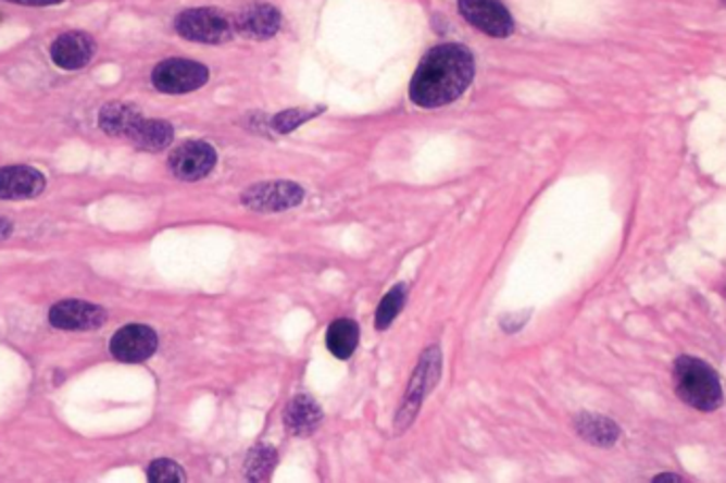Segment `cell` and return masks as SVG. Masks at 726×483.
I'll use <instances>...</instances> for the list:
<instances>
[{
	"mask_svg": "<svg viewBox=\"0 0 726 483\" xmlns=\"http://www.w3.org/2000/svg\"><path fill=\"white\" fill-rule=\"evenodd\" d=\"M474 79V58L461 46L431 49L418 64L410 98L423 109L445 107L461 97Z\"/></svg>",
	"mask_w": 726,
	"mask_h": 483,
	"instance_id": "1",
	"label": "cell"
},
{
	"mask_svg": "<svg viewBox=\"0 0 726 483\" xmlns=\"http://www.w3.org/2000/svg\"><path fill=\"white\" fill-rule=\"evenodd\" d=\"M674 384L681 400L699 411H716L723 405V387L710 364L680 356L674 364Z\"/></svg>",
	"mask_w": 726,
	"mask_h": 483,
	"instance_id": "2",
	"label": "cell"
},
{
	"mask_svg": "<svg viewBox=\"0 0 726 483\" xmlns=\"http://www.w3.org/2000/svg\"><path fill=\"white\" fill-rule=\"evenodd\" d=\"M177 33L187 41L220 46L231 39L234 26L220 9H189L175 22Z\"/></svg>",
	"mask_w": 726,
	"mask_h": 483,
	"instance_id": "3",
	"label": "cell"
},
{
	"mask_svg": "<svg viewBox=\"0 0 726 483\" xmlns=\"http://www.w3.org/2000/svg\"><path fill=\"white\" fill-rule=\"evenodd\" d=\"M153 86L164 95H187L209 82V69L191 60H164L153 69Z\"/></svg>",
	"mask_w": 726,
	"mask_h": 483,
	"instance_id": "4",
	"label": "cell"
},
{
	"mask_svg": "<svg viewBox=\"0 0 726 483\" xmlns=\"http://www.w3.org/2000/svg\"><path fill=\"white\" fill-rule=\"evenodd\" d=\"M49 324L58 331L90 333L104 326L107 311L88 300H60L49 309Z\"/></svg>",
	"mask_w": 726,
	"mask_h": 483,
	"instance_id": "5",
	"label": "cell"
},
{
	"mask_svg": "<svg viewBox=\"0 0 726 483\" xmlns=\"http://www.w3.org/2000/svg\"><path fill=\"white\" fill-rule=\"evenodd\" d=\"M304 190L298 184L291 182H266V184H255L247 193L240 196V202L260 213H276V211H287L293 209L302 202Z\"/></svg>",
	"mask_w": 726,
	"mask_h": 483,
	"instance_id": "6",
	"label": "cell"
},
{
	"mask_svg": "<svg viewBox=\"0 0 726 483\" xmlns=\"http://www.w3.org/2000/svg\"><path fill=\"white\" fill-rule=\"evenodd\" d=\"M459 11L472 26L489 37L505 39L514 33V22L500 0H459Z\"/></svg>",
	"mask_w": 726,
	"mask_h": 483,
	"instance_id": "7",
	"label": "cell"
},
{
	"mask_svg": "<svg viewBox=\"0 0 726 483\" xmlns=\"http://www.w3.org/2000/svg\"><path fill=\"white\" fill-rule=\"evenodd\" d=\"M215 162H217L215 149L204 141H187L177 147L168 158L173 175L183 182H198L206 177L215 169Z\"/></svg>",
	"mask_w": 726,
	"mask_h": 483,
	"instance_id": "8",
	"label": "cell"
},
{
	"mask_svg": "<svg viewBox=\"0 0 726 483\" xmlns=\"http://www.w3.org/2000/svg\"><path fill=\"white\" fill-rule=\"evenodd\" d=\"M158 349V335L149 326L130 324L120 329L111 338V354L120 362L138 364L149 360Z\"/></svg>",
	"mask_w": 726,
	"mask_h": 483,
	"instance_id": "9",
	"label": "cell"
},
{
	"mask_svg": "<svg viewBox=\"0 0 726 483\" xmlns=\"http://www.w3.org/2000/svg\"><path fill=\"white\" fill-rule=\"evenodd\" d=\"M41 171L33 166H2L0 169V200H28L46 190Z\"/></svg>",
	"mask_w": 726,
	"mask_h": 483,
	"instance_id": "10",
	"label": "cell"
},
{
	"mask_svg": "<svg viewBox=\"0 0 726 483\" xmlns=\"http://www.w3.org/2000/svg\"><path fill=\"white\" fill-rule=\"evenodd\" d=\"M93 51H96L93 39L88 33H82V30L60 35L49 49L51 60L64 71L84 69L93 58Z\"/></svg>",
	"mask_w": 726,
	"mask_h": 483,
	"instance_id": "11",
	"label": "cell"
},
{
	"mask_svg": "<svg viewBox=\"0 0 726 483\" xmlns=\"http://www.w3.org/2000/svg\"><path fill=\"white\" fill-rule=\"evenodd\" d=\"M236 30L249 39H271L280 28V13L273 4H251L236 17Z\"/></svg>",
	"mask_w": 726,
	"mask_h": 483,
	"instance_id": "12",
	"label": "cell"
},
{
	"mask_svg": "<svg viewBox=\"0 0 726 483\" xmlns=\"http://www.w3.org/2000/svg\"><path fill=\"white\" fill-rule=\"evenodd\" d=\"M145 115L128 102H107L98 113V126L109 137H130Z\"/></svg>",
	"mask_w": 726,
	"mask_h": 483,
	"instance_id": "13",
	"label": "cell"
},
{
	"mask_svg": "<svg viewBox=\"0 0 726 483\" xmlns=\"http://www.w3.org/2000/svg\"><path fill=\"white\" fill-rule=\"evenodd\" d=\"M321 409L317 403L306 396V394H298L296 398L289 400L287 409H285V426L287 433L293 436H309L317 431L321 424Z\"/></svg>",
	"mask_w": 726,
	"mask_h": 483,
	"instance_id": "14",
	"label": "cell"
},
{
	"mask_svg": "<svg viewBox=\"0 0 726 483\" xmlns=\"http://www.w3.org/2000/svg\"><path fill=\"white\" fill-rule=\"evenodd\" d=\"M175 131L168 122L164 120H149L142 117L137 124V128L133 131V135L128 137L138 149L145 151H162L173 144Z\"/></svg>",
	"mask_w": 726,
	"mask_h": 483,
	"instance_id": "15",
	"label": "cell"
},
{
	"mask_svg": "<svg viewBox=\"0 0 726 483\" xmlns=\"http://www.w3.org/2000/svg\"><path fill=\"white\" fill-rule=\"evenodd\" d=\"M360 340V326L353 320H336L327 329V349L338 360H349Z\"/></svg>",
	"mask_w": 726,
	"mask_h": 483,
	"instance_id": "16",
	"label": "cell"
},
{
	"mask_svg": "<svg viewBox=\"0 0 726 483\" xmlns=\"http://www.w3.org/2000/svg\"><path fill=\"white\" fill-rule=\"evenodd\" d=\"M578 431L594 445H612L618 436V429L614 422L597 418V416H583L578 420Z\"/></svg>",
	"mask_w": 726,
	"mask_h": 483,
	"instance_id": "17",
	"label": "cell"
},
{
	"mask_svg": "<svg viewBox=\"0 0 726 483\" xmlns=\"http://www.w3.org/2000/svg\"><path fill=\"white\" fill-rule=\"evenodd\" d=\"M276 451L268 445H260L249 454L247 460V480L249 482H266L273 473Z\"/></svg>",
	"mask_w": 726,
	"mask_h": 483,
	"instance_id": "18",
	"label": "cell"
},
{
	"mask_svg": "<svg viewBox=\"0 0 726 483\" xmlns=\"http://www.w3.org/2000/svg\"><path fill=\"white\" fill-rule=\"evenodd\" d=\"M404 298H406V288H404V286H396L393 290L389 292V294L380 300L378 311H376V329H378V331L389 329V324H391V322L396 320V315L402 311Z\"/></svg>",
	"mask_w": 726,
	"mask_h": 483,
	"instance_id": "19",
	"label": "cell"
},
{
	"mask_svg": "<svg viewBox=\"0 0 726 483\" xmlns=\"http://www.w3.org/2000/svg\"><path fill=\"white\" fill-rule=\"evenodd\" d=\"M147 480L151 483H182L185 482V471L173 460H155L147 471Z\"/></svg>",
	"mask_w": 726,
	"mask_h": 483,
	"instance_id": "20",
	"label": "cell"
},
{
	"mask_svg": "<svg viewBox=\"0 0 726 483\" xmlns=\"http://www.w3.org/2000/svg\"><path fill=\"white\" fill-rule=\"evenodd\" d=\"M323 109H317V111H285V113H280V115H276L274 117V128L278 131V133H291L296 126H300V124H304L306 120H311V117H315L317 113H321Z\"/></svg>",
	"mask_w": 726,
	"mask_h": 483,
	"instance_id": "21",
	"label": "cell"
},
{
	"mask_svg": "<svg viewBox=\"0 0 726 483\" xmlns=\"http://www.w3.org/2000/svg\"><path fill=\"white\" fill-rule=\"evenodd\" d=\"M4 2H15L24 7H49V4H60L64 0H4Z\"/></svg>",
	"mask_w": 726,
	"mask_h": 483,
	"instance_id": "22",
	"label": "cell"
},
{
	"mask_svg": "<svg viewBox=\"0 0 726 483\" xmlns=\"http://www.w3.org/2000/svg\"><path fill=\"white\" fill-rule=\"evenodd\" d=\"M13 235V224L7 218H0V242L9 239Z\"/></svg>",
	"mask_w": 726,
	"mask_h": 483,
	"instance_id": "23",
	"label": "cell"
},
{
	"mask_svg": "<svg viewBox=\"0 0 726 483\" xmlns=\"http://www.w3.org/2000/svg\"><path fill=\"white\" fill-rule=\"evenodd\" d=\"M680 478H676V475H659L656 478V482H678Z\"/></svg>",
	"mask_w": 726,
	"mask_h": 483,
	"instance_id": "24",
	"label": "cell"
}]
</instances>
